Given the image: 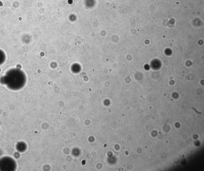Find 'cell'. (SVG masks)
<instances>
[{
	"instance_id": "cell-1",
	"label": "cell",
	"mask_w": 204,
	"mask_h": 171,
	"mask_svg": "<svg viewBox=\"0 0 204 171\" xmlns=\"http://www.w3.org/2000/svg\"><path fill=\"white\" fill-rule=\"evenodd\" d=\"M16 163L14 160L10 157H5L0 160V170L13 171L16 168Z\"/></svg>"
},
{
	"instance_id": "cell-2",
	"label": "cell",
	"mask_w": 204,
	"mask_h": 171,
	"mask_svg": "<svg viewBox=\"0 0 204 171\" xmlns=\"http://www.w3.org/2000/svg\"><path fill=\"white\" fill-rule=\"evenodd\" d=\"M192 109L193 110H194V111H195V113H196V114H201V113H201V112H199V111H198L197 110H196L195 108H194V107H193Z\"/></svg>"
}]
</instances>
